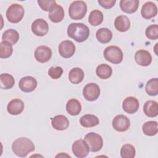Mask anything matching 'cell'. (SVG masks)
Listing matches in <instances>:
<instances>
[{"instance_id":"3","label":"cell","mask_w":158,"mask_h":158,"mask_svg":"<svg viewBox=\"0 0 158 158\" xmlns=\"http://www.w3.org/2000/svg\"><path fill=\"white\" fill-rule=\"evenodd\" d=\"M87 11L86 4L83 1H73L69 8L70 17L73 20L82 19Z\"/></svg>"},{"instance_id":"22","label":"cell","mask_w":158,"mask_h":158,"mask_svg":"<svg viewBox=\"0 0 158 158\" xmlns=\"http://www.w3.org/2000/svg\"><path fill=\"white\" fill-rule=\"evenodd\" d=\"M143 110L146 115L149 117H156L158 114L157 102L152 100L146 101L144 104Z\"/></svg>"},{"instance_id":"33","label":"cell","mask_w":158,"mask_h":158,"mask_svg":"<svg viewBox=\"0 0 158 158\" xmlns=\"http://www.w3.org/2000/svg\"><path fill=\"white\" fill-rule=\"evenodd\" d=\"M13 52L12 45L6 41H2L0 43V57L6 59L9 57Z\"/></svg>"},{"instance_id":"18","label":"cell","mask_w":158,"mask_h":158,"mask_svg":"<svg viewBox=\"0 0 158 158\" xmlns=\"http://www.w3.org/2000/svg\"><path fill=\"white\" fill-rule=\"evenodd\" d=\"M48 17L49 20L54 23H59L61 22L64 17V10L63 7L56 4L50 10Z\"/></svg>"},{"instance_id":"34","label":"cell","mask_w":158,"mask_h":158,"mask_svg":"<svg viewBox=\"0 0 158 158\" xmlns=\"http://www.w3.org/2000/svg\"><path fill=\"white\" fill-rule=\"evenodd\" d=\"M135 154V147L130 144H124L120 149V156L122 158H133Z\"/></svg>"},{"instance_id":"24","label":"cell","mask_w":158,"mask_h":158,"mask_svg":"<svg viewBox=\"0 0 158 158\" xmlns=\"http://www.w3.org/2000/svg\"><path fill=\"white\" fill-rule=\"evenodd\" d=\"M80 122L81 126L83 127L89 128L98 125L99 123V118L94 115L86 114L80 118Z\"/></svg>"},{"instance_id":"13","label":"cell","mask_w":158,"mask_h":158,"mask_svg":"<svg viewBox=\"0 0 158 158\" xmlns=\"http://www.w3.org/2000/svg\"><path fill=\"white\" fill-rule=\"evenodd\" d=\"M37 84V81L34 77L31 76H26L20 79L19 86L22 91L30 93L36 89Z\"/></svg>"},{"instance_id":"19","label":"cell","mask_w":158,"mask_h":158,"mask_svg":"<svg viewBox=\"0 0 158 158\" xmlns=\"http://www.w3.org/2000/svg\"><path fill=\"white\" fill-rule=\"evenodd\" d=\"M52 127L59 131L66 130L69 125L68 118L63 115H58L53 117L51 120Z\"/></svg>"},{"instance_id":"31","label":"cell","mask_w":158,"mask_h":158,"mask_svg":"<svg viewBox=\"0 0 158 158\" xmlns=\"http://www.w3.org/2000/svg\"><path fill=\"white\" fill-rule=\"evenodd\" d=\"M104 16L101 11L94 10H92L89 15L88 22L93 26H98L102 22Z\"/></svg>"},{"instance_id":"6","label":"cell","mask_w":158,"mask_h":158,"mask_svg":"<svg viewBox=\"0 0 158 158\" xmlns=\"http://www.w3.org/2000/svg\"><path fill=\"white\" fill-rule=\"evenodd\" d=\"M85 141L88 144L89 151L91 152H98L101 149L103 146V140L101 135L94 132L87 133L85 138Z\"/></svg>"},{"instance_id":"8","label":"cell","mask_w":158,"mask_h":158,"mask_svg":"<svg viewBox=\"0 0 158 158\" xmlns=\"http://www.w3.org/2000/svg\"><path fill=\"white\" fill-rule=\"evenodd\" d=\"M72 149L74 155L79 158L86 157L89 151L88 144L85 140L81 139L75 141L72 144Z\"/></svg>"},{"instance_id":"7","label":"cell","mask_w":158,"mask_h":158,"mask_svg":"<svg viewBox=\"0 0 158 158\" xmlns=\"http://www.w3.org/2000/svg\"><path fill=\"white\" fill-rule=\"evenodd\" d=\"M100 94V88L94 83H88L83 89V95L85 99L89 101L96 100Z\"/></svg>"},{"instance_id":"29","label":"cell","mask_w":158,"mask_h":158,"mask_svg":"<svg viewBox=\"0 0 158 158\" xmlns=\"http://www.w3.org/2000/svg\"><path fill=\"white\" fill-rule=\"evenodd\" d=\"M96 75L101 79H107L112 75V69L110 66L106 64L99 65L96 70Z\"/></svg>"},{"instance_id":"37","label":"cell","mask_w":158,"mask_h":158,"mask_svg":"<svg viewBox=\"0 0 158 158\" xmlns=\"http://www.w3.org/2000/svg\"><path fill=\"white\" fill-rule=\"evenodd\" d=\"M63 73V69L60 67H51L48 70V75L52 79L59 78Z\"/></svg>"},{"instance_id":"23","label":"cell","mask_w":158,"mask_h":158,"mask_svg":"<svg viewBox=\"0 0 158 158\" xmlns=\"http://www.w3.org/2000/svg\"><path fill=\"white\" fill-rule=\"evenodd\" d=\"M67 112L71 115H77L81 110V106L79 101L72 98L69 99L66 104Z\"/></svg>"},{"instance_id":"28","label":"cell","mask_w":158,"mask_h":158,"mask_svg":"<svg viewBox=\"0 0 158 158\" xmlns=\"http://www.w3.org/2000/svg\"><path fill=\"white\" fill-rule=\"evenodd\" d=\"M15 84V79L9 73H2L0 75V87L3 89L12 88Z\"/></svg>"},{"instance_id":"32","label":"cell","mask_w":158,"mask_h":158,"mask_svg":"<svg viewBox=\"0 0 158 158\" xmlns=\"http://www.w3.org/2000/svg\"><path fill=\"white\" fill-rule=\"evenodd\" d=\"M145 89L148 94L150 96H156L158 94V79L154 78L150 79L146 83Z\"/></svg>"},{"instance_id":"2","label":"cell","mask_w":158,"mask_h":158,"mask_svg":"<svg viewBox=\"0 0 158 158\" xmlns=\"http://www.w3.org/2000/svg\"><path fill=\"white\" fill-rule=\"evenodd\" d=\"M68 36L78 43L87 40L89 35V28L82 23H72L67 28Z\"/></svg>"},{"instance_id":"25","label":"cell","mask_w":158,"mask_h":158,"mask_svg":"<svg viewBox=\"0 0 158 158\" xmlns=\"http://www.w3.org/2000/svg\"><path fill=\"white\" fill-rule=\"evenodd\" d=\"M97 40L101 43L106 44L109 43L112 38V31L107 28H101L96 33Z\"/></svg>"},{"instance_id":"21","label":"cell","mask_w":158,"mask_h":158,"mask_svg":"<svg viewBox=\"0 0 158 158\" xmlns=\"http://www.w3.org/2000/svg\"><path fill=\"white\" fill-rule=\"evenodd\" d=\"M115 28L120 32L127 31L130 27V21L126 15H119L114 21Z\"/></svg>"},{"instance_id":"12","label":"cell","mask_w":158,"mask_h":158,"mask_svg":"<svg viewBox=\"0 0 158 158\" xmlns=\"http://www.w3.org/2000/svg\"><path fill=\"white\" fill-rule=\"evenodd\" d=\"M59 54L64 58L71 57L75 52V46L73 43L69 40L62 41L59 46Z\"/></svg>"},{"instance_id":"30","label":"cell","mask_w":158,"mask_h":158,"mask_svg":"<svg viewBox=\"0 0 158 158\" xmlns=\"http://www.w3.org/2000/svg\"><path fill=\"white\" fill-rule=\"evenodd\" d=\"M143 133L147 136H154L157 133V122L156 121H148L145 122L142 127Z\"/></svg>"},{"instance_id":"4","label":"cell","mask_w":158,"mask_h":158,"mask_svg":"<svg viewBox=\"0 0 158 158\" xmlns=\"http://www.w3.org/2000/svg\"><path fill=\"white\" fill-rule=\"evenodd\" d=\"M25 10L19 4H12L6 11V17L9 22L16 23L19 22L23 17Z\"/></svg>"},{"instance_id":"1","label":"cell","mask_w":158,"mask_h":158,"mask_svg":"<svg viewBox=\"0 0 158 158\" xmlns=\"http://www.w3.org/2000/svg\"><path fill=\"white\" fill-rule=\"evenodd\" d=\"M35 149V144L30 139L25 137L19 138L12 144L14 153L19 157H25Z\"/></svg>"},{"instance_id":"17","label":"cell","mask_w":158,"mask_h":158,"mask_svg":"<svg viewBox=\"0 0 158 158\" xmlns=\"http://www.w3.org/2000/svg\"><path fill=\"white\" fill-rule=\"evenodd\" d=\"M24 109V103L20 99H14L7 104V110L10 115H19L22 112Z\"/></svg>"},{"instance_id":"27","label":"cell","mask_w":158,"mask_h":158,"mask_svg":"<svg viewBox=\"0 0 158 158\" xmlns=\"http://www.w3.org/2000/svg\"><path fill=\"white\" fill-rule=\"evenodd\" d=\"M19 39V34L17 31L14 29H8L6 30L2 36V40L4 41L8 42L12 45L15 44Z\"/></svg>"},{"instance_id":"10","label":"cell","mask_w":158,"mask_h":158,"mask_svg":"<svg viewBox=\"0 0 158 158\" xmlns=\"http://www.w3.org/2000/svg\"><path fill=\"white\" fill-rule=\"evenodd\" d=\"M113 128L120 132H123L128 130L130 125L129 118L124 115H116L112 120Z\"/></svg>"},{"instance_id":"35","label":"cell","mask_w":158,"mask_h":158,"mask_svg":"<svg viewBox=\"0 0 158 158\" xmlns=\"http://www.w3.org/2000/svg\"><path fill=\"white\" fill-rule=\"evenodd\" d=\"M145 34L146 37L152 40H157L158 38V26L156 24L151 25L147 27Z\"/></svg>"},{"instance_id":"38","label":"cell","mask_w":158,"mask_h":158,"mask_svg":"<svg viewBox=\"0 0 158 158\" xmlns=\"http://www.w3.org/2000/svg\"><path fill=\"white\" fill-rule=\"evenodd\" d=\"M98 3L100 6L105 9H109L112 8L115 4V0H98Z\"/></svg>"},{"instance_id":"36","label":"cell","mask_w":158,"mask_h":158,"mask_svg":"<svg viewBox=\"0 0 158 158\" xmlns=\"http://www.w3.org/2000/svg\"><path fill=\"white\" fill-rule=\"evenodd\" d=\"M39 6L44 11H50L52 7L56 4L54 0H39L38 1Z\"/></svg>"},{"instance_id":"11","label":"cell","mask_w":158,"mask_h":158,"mask_svg":"<svg viewBox=\"0 0 158 158\" xmlns=\"http://www.w3.org/2000/svg\"><path fill=\"white\" fill-rule=\"evenodd\" d=\"M34 56L35 59L41 63H44L49 60L52 56L51 49L44 45L37 47L35 51Z\"/></svg>"},{"instance_id":"15","label":"cell","mask_w":158,"mask_h":158,"mask_svg":"<svg viewBox=\"0 0 158 158\" xmlns=\"http://www.w3.org/2000/svg\"><path fill=\"white\" fill-rule=\"evenodd\" d=\"M139 104L138 100L133 96L126 98L123 101L122 108L128 114H134L138 110Z\"/></svg>"},{"instance_id":"14","label":"cell","mask_w":158,"mask_h":158,"mask_svg":"<svg viewBox=\"0 0 158 158\" xmlns=\"http://www.w3.org/2000/svg\"><path fill=\"white\" fill-rule=\"evenodd\" d=\"M136 62L141 66H148L152 62V56L149 52L144 49L137 51L135 54Z\"/></svg>"},{"instance_id":"5","label":"cell","mask_w":158,"mask_h":158,"mask_svg":"<svg viewBox=\"0 0 158 158\" xmlns=\"http://www.w3.org/2000/svg\"><path fill=\"white\" fill-rule=\"evenodd\" d=\"M104 57L109 62L118 64L120 63L123 57V52L120 48L116 46H110L107 47L104 51Z\"/></svg>"},{"instance_id":"26","label":"cell","mask_w":158,"mask_h":158,"mask_svg":"<svg viewBox=\"0 0 158 158\" xmlns=\"http://www.w3.org/2000/svg\"><path fill=\"white\" fill-rule=\"evenodd\" d=\"M84 72L78 67H75L71 69L69 73V79L73 84H78L82 81L84 78Z\"/></svg>"},{"instance_id":"9","label":"cell","mask_w":158,"mask_h":158,"mask_svg":"<svg viewBox=\"0 0 158 158\" xmlns=\"http://www.w3.org/2000/svg\"><path fill=\"white\" fill-rule=\"evenodd\" d=\"M32 32L38 36H43L46 35L49 30L47 22L43 19H36L31 24Z\"/></svg>"},{"instance_id":"16","label":"cell","mask_w":158,"mask_h":158,"mask_svg":"<svg viewBox=\"0 0 158 158\" xmlns=\"http://www.w3.org/2000/svg\"><path fill=\"white\" fill-rule=\"evenodd\" d=\"M157 7L156 4L151 1L146 2L142 6L141 14L145 19H150L157 15Z\"/></svg>"},{"instance_id":"20","label":"cell","mask_w":158,"mask_h":158,"mask_svg":"<svg viewBox=\"0 0 158 158\" xmlns=\"http://www.w3.org/2000/svg\"><path fill=\"white\" fill-rule=\"evenodd\" d=\"M139 3V2L138 0H121L120 1V7L124 12L133 14L137 10Z\"/></svg>"}]
</instances>
